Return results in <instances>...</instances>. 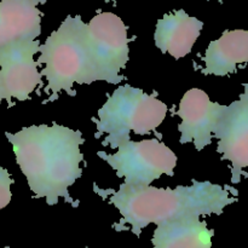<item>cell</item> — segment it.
<instances>
[{
	"label": "cell",
	"mask_w": 248,
	"mask_h": 248,
	"mask_svg": "<svg viewBox=\"0 0 248 248\" xmlns=\"http://www.w3.org/2000/svg\"><path fill=\"white\" fill-rule=\"evenodd\" d=\"M5 136L34 198H45L50 206L58 203L60 198L73 207L79 206L68 188L82 176L80 162L84 161V154L80 145L85 140L81 131L53 124L23 127L17 133L5 132Z\"/></svg>",
	"instance_id": "obj_1"
},
{
	"label": "cell",
	"mask_w": 248,
	"mask_h": 248,
	"mask_svg": "<svg viewBox=\"0 0 248 248\" xmlns=\"http://www.w3.org/2000/svg\"><path fill=\"white\" fill-rule=\"evenodd\" d=\"M93 189L103 198L110 195L109 202L120 212L121 220L113 225L114 229L118 232H123L125 225L128 224L131 232L137 237L152 223L159 225L186 216L222 215L225 206L237 201V198H232L230 193L235 196L239 194L232 186H225L223 188L208 181L199 182L195 179H193L191 186H179L176 189L126 184H121L118 191L103 190L97 186H93Z\"/></svg>",
	"instance_id": "obj_2"
},
{
	"label": "cell",
	"mask_w": 248,
	"mask_h": 248,
	"mask_svg": "<svg viewBox=\"0 0 248 248\" xmlns=\"http://www.w3.org/2000/svg\"><path fill=\"white\" fill-rule=\"evenodd\" d=\"M39 52L36 64H44L40 74L47 80L45 92H51L50 98L44 103L56 101L61 91L74 97L75 84L91 85L96 81L87 44V24L80 16H68L40 45Z\"/></svg>",
	"instance_id": "obj_3"
},
{
	"label": "cell",
	"mask_w": 248,
	"mask_h": 248,
	"mask_svg": "<svg viewBox=\"0 0 248 248\" xmlns=\"http://www.w3.org/2000/svg\"><path fill=\"white\" fill-rule=\"evenodd\" d=\"M154 94L145 93L143 90L126 84L119 86L98 110V118H92L96 125L94 138L107 135L102 145L119 148L121 143L131 140V132L138 136L156 132L167 115L166 104Z\"/></svg>",
	"instance_id": "obj_4"
},
{
	"label": "cell",
	"mask_w": 248,
	"mask_h": 248,
	"mask_svg": "<svg viewBox=\"0 0 248 248\" xmlns=\"http://www.w3.org/2000/svg\"><path fill=\"white\" fill-rule=\"evenodd\" d=\"M114 171L124 178V184L131 186H149L162 174L173 176L177 156L164 142L145 140L135 142L128 140L121 143L118 153H97Z\"/></svg>",
	"instance_id": "obj_5"
},
{
	"label": "cell",
	"mask_w": 248,
	"mask_h": 248,
	"mask_svg": "<svg viewBox=\"0 0 248 248\" xmlns=\"http://www.w3.org/2000/svg\"><path fill=\"white\" fill-rule=\"evenodd\" d=\"M133 39H128L127 27L113 12H98L87 23V44L96 81L118 85L125 79L120 70L128 62V43Z\"/></svg>",
	"instance_id": "obj_6"
},
{
	"label": "cell",
	"mask_w": 248,
	"mask_h": 248,
	"mask_svg": "<svg viewBox=\"0 0 248 248\" xmlns=\"http://www.w3.org/2000/svg\"><path fill=\"white\" fill-rule=\"evenodd\" d=\"M40 50V41L19 40L0 47V75L4 84L9 107L12 98L27 101L31 93L41 85V74L34 56Z\"/></svg>",
	"instance_id": "obj_7"
},
{
	"label": "cell",
	"mask_w": 248,
	"mask_h": 248,
	"mask_svg": "<svg viewBox=\"0 0 248 248\" xmlns=\"http://www.w3.org/2000/svg\"><path fill=\"white\" fill-rule=\"evenodd\" d=\"M239 101L227 106L218 121L213 138L218 140L217 152L222 160L232 162V183L239 184L241 176L248 177V82Z\"/></svg>",
	"instance_id": "obj_8"
},
{
	"label": "cell",
	"mask_w": 248,
	"mask_h": 248,
	"mask_svg": "<svg viewBox=\"0 0 248 248\" xmlns=\"http://www.w3.org/2000/svg\"><path fill=\"white\" fill-rule=\"evenodd\" d=\"M227 106L211 102L210 97L200 89H191L186 92L179 102L176 115L181 118L178 130L181 132L179 143H191L201 152L212 144L213 131L222 118Z\"/></svg>",
	"instance_id": "obj_9"
},
{
	"label": "cell",
	"mask_w": 248,
	"mask_h": 248,
	"mask_svg": "<svg viewBox=\"0 0 248 248\" xmlns=\"http://www.w3.org/2000/svg\"><path fill=\"white\" fill-rule=\"evenodd\" d=\"M203 22L191 17L184 10L170 12L156 23L154 40L162 53H169L174 60L189 55L198 40Z\"/></svg>",
	"instance_id": "obj_10"
},
{
	"label": "cell",
	"mask_w": 248,
	"mask_h": 248,
	"mask_svg": "<svg viewBox=\"0 0 248 248\" xmlns=\"http://www.w3.org/2000/svg\"><path fill=\"white\" fill-rule=\"evenodd\" d=\"M203 75L227 77L237 72V65L248 62V31H225L218 40L211 41L206 50Z\"/></svg>",
	"instance_id": "obj_11"
},
{
	"label": "cell",
	"mask_w": 248,
	"mask_h": 248,
	"mask_svg": "<svg viewBox=\"0 0 248 248\" xmlns=\"http://www.w3.org/2000/svg\"><path fill=\"white\" fill-rule=\"evenodd\" d=\"M215 230L199 216H186L159 224L153 235V248H211Z\"/></svg>",
	"instance_id": "obj_12"
},
{
	"label": "cell",
	"mask_w": 248,
	"mask_h": 248,
	"mask_svg": "<svg viewBox=\"0 0 248 248\" xmlns=\"http://www.w3.org/2000/svg\"><path fill=\"white\" fill-rule=\"evenodd\" d=\"M41 11L27 2L0 1V47L19 40H36L41 33Z\"/></svg>",
	"instance_id": "obj_13"
},
{
	"label": "cell",
	"mask_w": 248,
	"mask_h": 248,
	"mask_svg": "<svg viewBox=\"0 0 248 248\" xmlns=\"http://www.w3.org/2000/svg\"><path fill=\"white\" fill-rule=\"evenodd\" d=\"M12 184H14V179L10 176L9 171L0 166V210L5 208L11 202Z\"/></svg>",
	"instance_id": "obj_14"
},
{
	"label": "cell",
	"mask_w": 248,
	"mask_h": 248,
	"mask_svg": "<svg viewBox=\"0 0 248 248\" xmlns=\"http://www.w3.org/2000/svg\"><path fill=\"white\" fill-rule=\"evenodd\" d=\"M0 1H14V2H27V4H31L36 6L39 4H45L46 0H0Z\"/></svg>",
	"instance_id": "obj_15"
},
{
	"label": "cell",
	"mask_w": 248,
	"mask_h": 248,
	"mask_svg": "<svg viewBox=\"0 0 248 248\" xmlns=\"http://www.w3.org/2000/svg\"><path fill=\"white\" fill-rule=\"evenodd\" d=\"M2 99H6V94H5L4 84H2L1 75H0V106H1V102H2Z\"/></svg>",
	"instance_id": "obj_16"
},
{
	"label": "cell",
	"mask_w": 248,
	"mask_h": 248,
	"mask_svg": "<svg viewBox=\"0 0 248 248\" xmlns=\"http://www.w3.org/2000/svg\"><path fill=\"white\" fill-rule=\"evenodd\" d=\"M109 1H114V4H115V0H106V2H109Z\"/></svg>",
	"instance_id": "obj_17"
},
{
	"label": "cell",
	"mask_w": 248,
	"mask_h": 248,
	"mask_svg": "<svg viewBox=\"0 0 248 248\" xmlns=\"http://www.w3.org/2000/svg\"><path fill=\"white\" fill-rule=\"evenodd\" d=\"M218 1H220V2H222V1H223V0H218Z\"/></svg>",
	"instance_id": "obj_18"
},
{
	"label": "cell",
	"mask_w": 248,
	"mask_h": 248,
	"mask_svg": "<svg viewBox=\"0 0 248 248\" xmlns=\"http://www.w3.org/2000/svg\"><path fill=\"white\" fill-rule=\"evenodd\" d=\"M0 248H1V247H0Z\"/></svg>",
	"instance_id": "obj_19"
}]
</instances>
